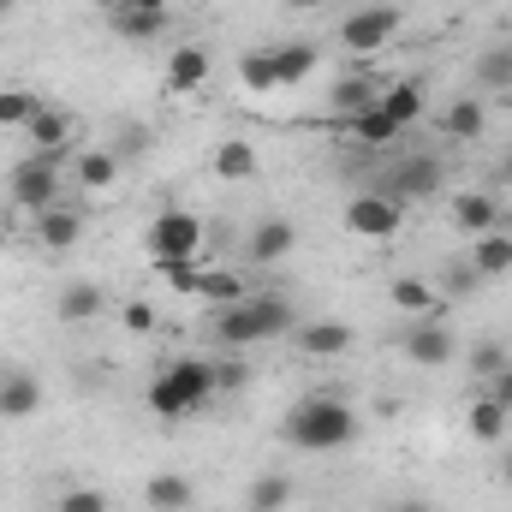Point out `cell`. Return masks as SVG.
<instances>
[{"label":"cell","instance_id":"cell-1","mask_svg":"<svg viewBox=\"0 0 512 512\" xmlns=\"http://www.w3.org/2000/svg\"><path fill=\"white\" fill-rule=\"evenodd\" d=\"M292 328H298V310H292L286 292H251V298L215 310V346H227V352L268 346V340H280V334H292Z\"/></svg>","mask_w":512,"mask_h":512},{"label":"cell","instance_id":"cell-2","mask_svg":"<svg viewBox=\"0 0 512 512\" xmlns=\"http://www.w3.org/2000/svg\"><path fill=\"white\" fill-rule=\"evenodd\" d=\"M358 411L340 399V393H304L292 411H286V441L298 453H340L358 441Z\"/></svg>","mask_w":512,"mask_h":512},{"label":"cell","instance_id":"cell-3","mask_svg":"<svg viewBox=\"0 0 512 512\" xmlns=\"http://www.w3.org/2000/svg\"><path fill=\"white\" fill-rule=\"evenodd\" d=\"M149 411L155 417H191L215 399V358H173L155 382H149Z\"/></svg>","mask_w":512,"mask_h":512},{"label":"cell","instance_id":"cell-4","mask_svg":"<svg viewBox=\"0 0 512 512\" xmlns=\"http://www.w3.org/2000/svg\"><path fill=\"white\" fill-rule=\"evenodd\" d=\"M60 191H66V179H60V155H24V161L6 173V197H12L24 215H42V209L66 203Z\"/></svg>","mask_w":512,"mask_h":512},{"label":"cell","instance_id":"cell-5","mask_svg":"<svg viewBox=\"0 0 512 512\" xmlns=\"http://www.w3.org/2000/svg\"><path fill=\"white\" fill-rule=\"evenodd\" d=\"M143 245H149L155 262H209L203 256V221L191 209H161L149 221V239Z\"/></svg>","mask_w":512,"mask_h":512},{"label":"cell","instance_id":"cell-6","mask_svg":"<svg viewBox=\"0 0 512 512\" xmlns=\"http://www.w3.org/2000/svg\"><path fill=\"white\" fill-rule=\"evenodd\" d=\"M393 36H399V6H387V0H376V6H358V12L340 24V48H346V54H358V60L382 54Z\"/></svg>","mask_w":512,"mask_h":512},{"label":"cell","instance_id":"cell-7","mask_svg":"<svg viewBox=\"0 0 512 512\" xmlns=\"http://www.w3.org/2000/svg\"><path fill=\"white\" fill-rule=\"evenodd\" d=\"M399 227H405V203H393L387 191H364V197L346 203V233L352 239L387 245V239H399Z\"/></svg>","mask_w":512,"mask_h":512},{"label":"cell","instance_id":"cell-8","mask_svg":"<svg viewBox=\"0 0 512 512\" xmlns=\"http://www.w3.org/2000/svg\"><path fill=\"white\" fill-rule=\"evenodd\" d=\"M399 352H405L417 370H441V364H453V358H459V334H453V322H447V316H423V322H411V328H405Z\"/></svg>","mask_w":512,"mask_h":512},{"label":"cell","instance_id":"cell-9","mask_svg":"<svg viewBox=\"0 0 512 512\" xmlns=\"http://www.w3.org/2000/svg\"><path fill=\"white\" fill-rule=\"evenodd\" d=\"M382 191L393 203H417V197H435L441 191V161L435 155H399L382 173Z\"/></svg>","mask_w":512,"mask_h":512},{"label":"cell","instance_id":"cell-10","mask_svg":"<svg viewBox=\"0 0 512 512\" xmlns=\"http://www.w3.org/2000/svg\"><path fill=\"white\" fill-rule=\"evenodd\" d=\"M30 137V155H60V161H72V137H78V120L66 114V108H48L42 102V114L24 126Z\"/></svg>","mask_w":512,"mask_h":512},{"label":"cell","instance_id":"cell-11","mask_svg":"<svg viewBox=\"0 0 512 512\" xmlns=\"http://www.w3.org/2000/svg\"><path fill=\"white\" fill-rule=\"evenodd\" d=\"M447 221H453L459 233L483 239V233H501V203H495L489 191H459V197L447 203Z\"/></svg>","mask_w":512,"mask_h":512},{"label":"cell","instance_id":"cell-12","mask_svg":"<svg viewBox=\"0 0 512 512\" xmlns=\"http://www.w3.org/2000/svg\"><path fill=\"white\" fill-rule=\"evenodd\" d=\"M161 78H167V96H197V90L209 84V48H197V42L173 48Z\"/></svg>","mask_w":512,"mask_h":512},{"label":"cell","instance_id":"cell-13","mask_svg":"<svg viewBox=\"0 0 512 512\" xmlns=\"http://www.w3.org/2000/svg\"><path fill=\"white\" fill-rule=\"evenodd\" d=\"M78 239H84V209L78 203H54V209L36 215V245L42 251H72Z\"/></svg>","mask_w":512,"mask_h":512},{"label":"cell","instance_id":"cell-14","mask_svg":"<svg viewBox=\"0 0 512 512\" xmlns=\"http://www.w3.org/2000/svg\"><path fill=\"white\" fill-rule=\"evenodd\" d=\"M387 298H393V310L411 316V322H423V316H447V298H441L429 280H417V274H393Z\"/></svg>","mask_w":512,"mask_h":512},{"label":"cell","instance_id":"cell-15","mask_svg":"<svg viewBox=\"0 0 512 512\" xmlns=\"http://www.w3.org/2000/svg\"><path fill=\"white\" fill-rule=\"evenodd\" d=\"M292 340H298L304 358H346L358 346L352 322H304V328H292Z\"/></svg>","mask_w":512,"mask_h":512},{"label":"cell","instance_id":"cell-16","mask_svg":"<svg viewBox=\"0 0 512 512\" xmlns=\"http://www.w3.org/2000/svg\"><path fill=\"white\" fill-rule=\"evenodd\" d=\"M209 173H215V179H227V185H251L256 173H262V155H256L251 137H227V143H215Z\"/></svg>","mask_w":512,"mask_h":512},{"label":"cell","instance_id":"cell-17","mask_svg":"<svg viewBox=\"0 0 512 512\" xmlns=\"http://www.w3.org/2000/svg\"><path fill=\"white\" fill-rule=\"evenodd\" d=\"M292 251H298V227L292 221H256L251 239H245V256H251L256 268H274V262H286Z\"/></svg>","mask_w":512,"mask_h":512},{"label":"cell","instance_id":"cell-18","mask_svg":"<svg viewBox=\"0 0 512 512\" xmlns=\"http://www.w3.org/2000/svg\"><path fill=\"white\" fill-rule=\"evenodd\" d=\"M102 310H108V292H102L96 280H66V286H60V298H54V316H60L66 328L96 322Z\"/></svg>","mask_w":512,"mask_h":512},{"label":"cell","instance_id":"cell-19","mask_svg":"<svg viewBox=\"0 0 512 512\" xmlns=\"http://www.w3.org/2000/svg\"><path fill=\"white\" fill-rule=\"evenodd\" d=\"M42 411V382L30 370H0V417L18 423V417H36Z\"/></svg>","mask_w":512,"mask_h":512},{"label":"cell","instance_id":"cell-20","mask_svg":"<svg viewBox=\"0 0 512 512\" xmlns=\"http://www.w3.org/2000/svg\"><path fill=\"white\" fill-rule=\"evenodd\" d=\"M399 120L387 114L382 102H370V108H358V114H346V137L352 143H364V149H387V143H399Z\"/></svg>","mask_w":512,"mask_h":512},{"label":"cell","instance_id":"cell-21","mask_svg":"<svg viewBox=\"0 0 512 512\" xmlns=\"http://www.w3.org/2000/svg\"><path fill=\"white\" fill-rule=\"evenodd\" d=\"M197 298L215 304V310H227V304L251 298V280H245L239 268H209V262H203V274H197Z\"/></svg>","mask_w":512,"mask_h":512},{"label":"cell","instance_id":"cell-22","mask_svg":"<svg viewBox=\"0 0 512 512\" xmlns=\"http://www.w3.org/2000/svg\"><path fill=\"white\" fill-rule=\"evenodd\" d=\"M489 126V108H483V96H459L447 114H441V137L447 143H477Z\"/></svg>","mask_w":512,"mask_h":512},{"label":"cell","instance_id":"cell-23","mask_svg":"<svg viewBox=\"0 0 512 512\" xmlns=\"http://www.w3.org/2000/svg\"><path fill=\"white\" fill-rule=\"evenodd\" d=\"M120 155L114 149H84V155H72V173H78V185L84 191H114L120 185Z\"/></svg>","mask_w":512,"mask_h":512},{"label":"cell","instance_id":"cell-24","mask_svg":"<svg viewBox=\"0 0 512 512\" xmlns=\"http://www.w3.org/2000/svg\"><path fill=\"white\" fill-rule=\"evenodd\" d=\"M268 54H274L280 90H286V84H304V78L322 66V48H316V42H280V48H268Z\"/></svg>","mask_w":512,"mask_h":512},{"label":"cell","instance_id":"cell-25","mask_svg":"<svg viewBox=\"0 0 512 512\" xmlns=\"http://www.w3.org/2000/svg\"><path fill=\"white\" fill-rule=\"evenodd\" d=\"M191 477H179V471H155L149 483H143V501H149V512H185L191 507Z\"/></svg>","mask_w":512,"mask_h":512},{"label":"cell","instance_id":"cell-26","mask_svg":"<svg viewBox=\"0 0 512 512\" xmlns=\"http://www.w3.org/2000/svg\"><path fill=\"white\" fill-rule=\"evenodd\" d=\"M292 477L286 471H262V477H251V489H245V512H286L292 507Z\"/></svg>","mask_w":512,"mask_h":512},{"label":"cell","instance_id":"cell-27","mask_svg":"<svg viewBox=\"0 0 512 512\" xmlns=\"http://www.w3.org/2000/svg\"><path fill=\"white\" fill-rule=\"evenodd\" d=\"M471 268L483 274V280H495V274H512V233H483V239H471Z\"/></svg>","mask_w":512,"mask_h":512},{"label":"cell","instance_id":"cell-28","mask_svg":"<svg viewBox=\"0 0 512 512\" xmlns=\"http://www.w3.org/2000/svg\"><path fill=\"white\" fill-rule=\"evenodd\" d=\"M507 423H512V411H501L489 393H483V399H471V411H465V429H471L483 447H501V441H507Z\"/></svg>","mask_w":512,"mask_h":512},{"label":"cell","instance_id":"cell-29","mask_svg":"<svg viewBox=\"0 0 512 512\" xmlns=\"http://www.w3.org/2000/svg\"><path fill=\"white\" fill-rule=\"evenodd\" d=\"M376 96H382V90L370 84V72H346V78L328 90V102H334V114H340V120H346V114H358V108H370Z\"/></svg>","mask_w":512,"mask_h":512},{"label":"cell","instance_id":"cell-30","mask_svg":"<svg viewBox=\"0 0 512 512\" xmlns=\"http://www.w3.org/2000/svg\"><path fill=\"white\" fill-rule=\"evenodd\" d=\"M161 24H167V12H143V6H120V12H114V30H120L126 42H155Z\"/></svg>","mask_w":512,"mask_h":512},{"label":"cell","instance_id":"cell-31","mask_svg":"<svg viewBox=\"0 0 512 512\" xmlns=\"http://www.w3.org/2000/svg\"><path fill=\"white\" fill-rule=\"evenodd\" d=\"M239 84H245L251 96H268V90H280V72H274V54H268V48L239 60Z\"/></svg>","mask_w":512,"mask_h":512},{"label":"cell","instance_id":"cell-32","mask_svg":"<svg viewBox=\"0 0 512 512\" xmlns=\"http://www.w3.org/2000/svg\"><path fill=\"white\" fill-rule=\"evenodd\" d=\"M387 114L399 120V126H411V120H423V84H393V90H382L376 96Z\"/></svg>","mask_w":512,"mask_h":512},{"label":"cell","instance_id":"cell-33","mask_svg":"<svg viewBox=\"0 0 512 512\" xmlns=\"http://www.w3.org/2000/svg\"><path fill=\"white\" fill-rule=\"evenodd\" d=\"M477 286H483V274H477V268H471V256H453V262H447V274H441V286H435V292H441V298H447V304H459V298H465V292H477Z\"/></svg>","mask_w":512,"mask_h":512},{"label":"cell","instance_id":"cell-34","mask_svg":"<svg viewBox=\"0 0 512 512\" xmlns=\"http://www.w3.org/2000/svg\"><path fill=\"white\" fill-rule=\"evenodd\" d=\"M42 114V96H30V90H0V126H30Z\"/></svg>","mask_w":512,"mask_h":512},{"label":"cell","instance_id":"cell-35","mask_svg":"<svg viewBox=\"0 0 512 512\" xmlns=\"http://www.w3.org/2000/svg\"><path fill=\"white\" fill-rule=\"evenodd\" d=\"M477 84H483V90H512V42L507 48H489V54L477 60Z\"/></svg>","mask_w":512,"mask_h":512},{"label":"cell","instance_id":"cell-36","mask_svg":"<svg viewBox=\"0 0 512 512\" xmlns=\"http://www.w3.org/2000/svg\"><path fill=\"white\" fill-rule=\"evenodd\" d=\"M465 364H471V376H483V382H489V376H501V370L512 364V352L501 346V340H483V346H471V358H465Z\"/></svg>","mask_w":512,"mask_h":512},{"label":"cell","instance_id":"cell-37","mask_svg":"<svg viewBox=\"0 0 512 512\" xmlns=\"http://www.w3.org/2000/svg\"><path fill=\"white\" fill-rule=\"evenodd\" d=\"M120 322H126V334L143 340V334H155V328H161V310H155L149 298H126V304H120Z\"/></svg>","mask_w":512,"mask_h":512},{"label":"cell","instance_id":"cell-38","mask_svg":"<svg viewBox=\"0 0 512 512\" xmlns=\"http://www.w3.org/2000/svg\"><path fill=\"white\" fill-rule=\"evenodd\" d=\"M155 274L173 286V292H185V298H197V274H203V262H155Z\"/></svg>","mask_w":512,"mask_h":512},{"label":"cell","instance_id":"cell-39","mask_svg":"<svg viewBox=\"0 0 512 512\" xmlns=\"http://www.w3.org/2000/svg\"><path fill=\"white\" fill-rule=\"evenodd\" d=\"M54 512H108V495L90 489V483H78V489H66V495L54 501Z\"/></svg>","mask_w":512,"mask_h":512},{"label":"cell","instance_id":"cell-40","mask_svg":"<svg viewBox=\"0 0 512 512\" xmlns=\"http://www.w3.org/2000/svg\"><path fill=\"white\" fill-rule=\"evenodd\" d=\"M245 382H251V370H245V364H233V358H221V364H215V393H239Z\"/></svg>","mask_w":512,"mask_h":512},{"label":"cell","instance_id":"cell-41","mask_svg":"<svg viewBox=\"0 0 512 512\" xmlns=\"http://www.w3.org/2000/svg\"><path fill=\"white\" fill-rule=\"evenodd\" d=\"M143 149H149V131H143V126H126V131H120V143H114V155H120V161L143 155Z\"/></svg>","mask_w":512,"mask_h":512},{"label":"cell","instance_id":"cell-42","mask_svg":"<svg viewBox=\"0 0 512 512\" xmlns=\"http://www.w3.org/2000/svg\"><path fill=\"white\" fill-rule=\"evenodd\" d=\"M483 393H489V399H495L501 411H512V364L501 370V376H489V387H483Z\"/></svg>","mask_w":512,"mask_h":512},{"label":"cell","instance_id":"cell-43","mask_svg":"<svg viewBox=\"0 0 512 512\" xmlns=\"http://www.w3.org/2000/svg\"><path fill=\"white\" fill-rule=\"evenodd\" d=\"M387 512H435V501H423V495H399Z\"/></svg>","mask_w":512,"mask_h":512},{"label":"cell","instance_id":"cell-44","mask_svg":"<svg viewBox=\"0 0 512 512\" xmlns=\"http://www.w3.org/2000/svg\"><path fill=\"white\" fill-rule=\"evenodd\" d=\"M120 6H143V12H173L179 0H120Z\"/></svg>","mask_w":512,"mask_h":512},{"label":"cell","instance_id":"cell-45","mask_svg":"<svg viewBox=\"0 0 512 512\" xmlns=\"http://www.w3.org/2000/svg\"><path fill=\"white\" fill-rule=\"evenodd\" d=\"M501 477L512 483V447H501Z\"/></svg>","mask_w":512,"mask_h":512},{"label":"cell","instance_id":"cell-46","mask_svg":"<svg viewBox=\"0 0 512 512\" xmlns=\"http://www.w3.org/2000/svg\"><path fill=\"white\" fill-rule=\"evenodd\" d=\"M501 179H507V185H512V155H507V167H501Z\"/></svg>","mask_w":512,"mask_h":512},{"label":"cell","instance_id":"cell-47","mask_svg":"<svg viewBox=\"0 0 512 512\" xmlns=\"http://www.w3.org/2000/svg\"><path fill=\"white\" fill-rule=\"evenodd\" d=\"M286 6H322V0H286Z\"/></svg>","mask_w":512,"mask_h":512},{"label":"cell","instance_id":"cell-48","mask_svg":"<svg viewBox=\"0 0 512 512\" xmlns=\"http://www.w3.org/2000/svg\"><path fill=\"white\" fill-rule=\"evenodd\" d=\"M6 12H12V0H0V18H6Z\"/></svg>","mask_w":512,"mask_h":512},{"label":"cell","instance_id":"cell-49","mask_svg":"<svg viewBox=\"0 0 512 512\" xmlns=\"http://www.w3.org/2000/svg\"><path fill=\"white\" fill-rule=\"evenodd\" d=\"M507 233H512V227H507Z\"/></svg>","mask_w":512,"mask_h":512}]
</instances>
